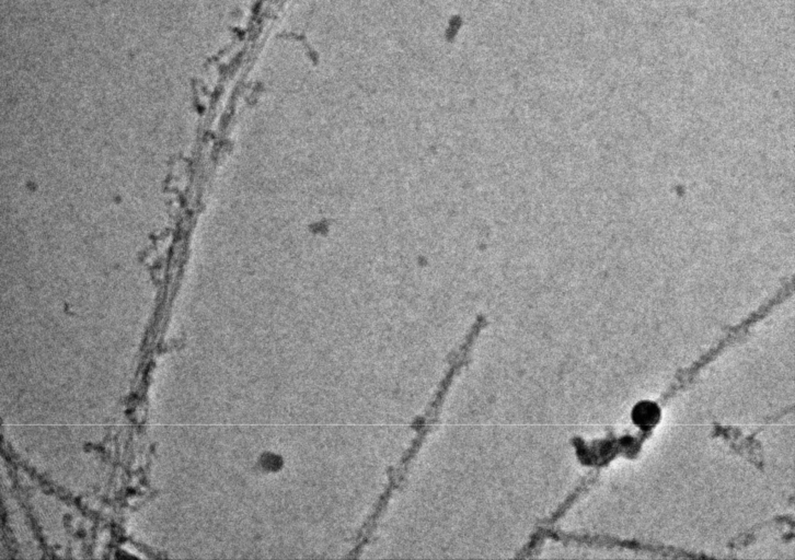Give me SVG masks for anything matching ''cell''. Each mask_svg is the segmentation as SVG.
I'll return each mask as SVG.
<instances>
[{
	"label": "cell",
	"mask_w": 795,
	"mask_h": 560,
	"mask_svg": "<svg viewBox=\"0 0 795 560\" xmlns=\"http://www.w3.org/2000/svg\"><path fill=\"white\" fill-rule=\"evenodd\" d=\"M632 419L642 429H652L661 420L660 407L652 402H641L632 411Z\"/></svg>",
	"instance_id": "cell-2"
},
{
	"label": "cell",
	"mask_w": 795,
	"mask_h": 560,
	"mask_svg": "<svg viewBox=\"0 0 795 560\" xmlns=\"http://www.w3.org/2000/svg\"><path fill=\"white\" fill-rule=\"evenodd\" d=\"M484 325H486V318H484V316H478L471 330H470V332L468 333L467 336L464 338V342L462 343L461 346L458 349V352L452 357L449 370L447 371L445 377H444L441 384L438 387L435 397H434L433 401L429 404V409H427V414H425L423 420H422L419 429H417V437L413 440L412 444H411L409 449L403 454L402 458H401L400 463H399L398 468L389 473L388 486L386 487L385 492H383L380 498H379L378 502L376 503V506H375L372 515H369L366 522L363 525L362 529L358 532V537L361 541L368 542L369 539H370L375 529H376L379 519H380L383 511L386 510L387 506H388L389 501H390L393 492L400 487V485L402 484L403 480H405L410 465L412 463V461L415 460L417 452L421 449L422 444L425 441V438L429 435V432L431 431L432 426L435 424L436 419H437L438 414H439V411H441L442 405H443L444 399H445L446 395H447L450 384H452L457 373L459 372L460 369L467 363L468 356H469L470 352H471L472 346H474L476 338H478L479 334H480Z\"/></svg>",
	"instance_id": "cell-1"
}]
</instances>
